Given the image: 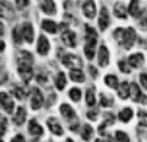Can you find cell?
Returning <instances> with one entry per match:
<instances>
[{"instance_id": "cell-22", "label": "cell", "mask_w": 147, "mask_h": 142, "mask_svg": "<svg viewBox=\"0 0 147 142\" xmlns=\"http://www.w3.org/2000/svg\"><path fill=\"white\" fill-rule=\"evenodd\" d=\"M86 40H87V43L94 44V46H96V43H97V33H96V30H94L93 27H90V26H86Z\"/></svg>"}, {"instance_id": "cell-31", "label": "cell", "mask_w": 147, "mask_h": 142, "mask_svg": "<svg viewBox=\"0 0 147 142\" xmlns=\"http://www.w3.org/2000/svg\"><path fill=\"white\" fill-rule=\"evenodd\" d=\"M86 102L89 107H94L96 104V95H94V88H89L86 93Z\"/></svg>"}, {"instance_id": "cell-2", "label": "cell", "mask_w": 147, "mask_h": 142, "mask_svg": "<svg viewBox=\"0 0 147 142\" xmlns=\"http://www.w3.org/2000/svg\"><path fill=\"white\" fill-rule=\"evenodd\" d=\"M136 41V31L133 27H129V29H124V36H123V41H121V46L124 48H131L133 44Z\"/></svg>"}, {"instance_id": "cell-20", "label": "cell", "mask_w": 147, "mask_h": 142, "mask_svg": "<svg viewBox=\"0 0 147 142\" xmlns=\"http://www.w3.org/2000/svg\"><path fill=\"white\" fill-rule=\"evenodd\" d=\"M27 129H29V132H30L33 137H40V135L43 134V128L37 124V121H36V119H32V121L29 122Z\"/></svg>"}, {"instance_id": "cell-26", "label": "cell", "mask_w": 147, "mask_h": 142, "mask_svg": "<svg viewBox=\"0 0 147 142\" xmlns=\"http://www.w3.org/2000/svg\"><path fill=\"white\" fill-rule=\"evenodd\" d=\"M104 83H106V85L110 87V88H114V90L119 88V78H117L114 74L106 75V77H104Z\"/></svg>"}, {"instance_id": "cell-35", "label": "cell", "mask_w": 147, "mask_h": 142, "mask_svg": "<svg viewBox=\"0 0 147 142\" xmlns=\"http://www.w3.org/2000/svg\"><path fill=\"white\" fill-rule=\"evenodd\" d=\"M100 105H101V107H106V108H107V107H111V105H113V99H111L109 95L101 93V94H100Z\"/></svg>"}, {"instance_id": "cell-6", "label": "cell", "mask_w": 147, "mask_h": 142, "mask_svg": "<svg viewBox=\"0 0 147 142\" xmlns=\"http://www.w3.org/2000/svg\"><path fill=\"white\" fill-rule=\"evenodd\" d=\"M0 107H1L7 114H11V112L14 111V102H13V99L9 97V94L0 93Z\"/></svg>"}, {"instance_id": "cell-15", "label": "cell", "mask_w": 147, "mask_h": 142, "mask_svg": "<svg viewBox=\"0 0 147 142\" xmlns=\"http://www.w3.org/2000/svg\"><path fill=\"white\" fill-rule=\"evenodd\" d=\"M47 127L54 135H57V137L63 135V128H61V125L59 124V121L56 118H49L47 119Z\"/></svg>"}, {"instance_id": "cell-46", "label": "cell", "mask_w": 147, "mask_h": 142, "mask_svg": "<svg viewBox=\"0 0 147 142\" xmlns=\"http://www.w3.org/2000/svg\"><path fill=\"white\" fill-rule=\"evenodd\" d=\"M89 71H90V74H92V77H93V78H96V77H97V70H96V67L89 65Z\"/></svg>"}, {"instance_id": "cell-4", "label": "cell", "mask_w": 147, "mask_h": 142, "mask_svg": "<svg viewBox=\"0 0 147 142\" xmlns=\"http://www.w3.org/2000/svg\"><path fill=\"white\" fill-rule=\"evenodd\" d=\"M130 97L134 102H142V104H146L147 98L144 94H142V90L140 87L136 84V83H131L130 84Z\"/></svg>"}, {"instance_id": "cell-10", "label": "cell", "mask_w": 147, "mask_h": 142, "mask_svg": "<svg viewBox=\"0 0 147 142\" xmlns=\"http://www.w3.org/2000/svg\"><path fill=\"white\" fill-rule=\"evenodd\" d=\"M110 24V17H109V11L106 7H101L100 10V16H98V27L101 31H104Z\"/></svg>"}, {"instance_id": "cell-8", "label": "cell", "mask_w": 147, "mask_h": 142, "mask_svg": "<svg viewBox=\"0 0 147 142\" xmlns=\"http://www.w3.org/2000/svg\"><path fill=\"white\" fill-rule=\"evenodd\" d=\"M43 102H45V98H43L42 91L39 88H34L33 90V94H32V102H30L32 108L33 109H40L42 105H43Z\"/></svg>"}, {"instance_id": "cell-34", "label": "cell", "mask_w": 147, "mask_h": 142, "mask_svg": "<svg viewBox=\"0 0 147 142\" xmlns=\"http://www.w3.org/2000/svg\"><path fill=\"white\" fill-rule=\"evenodd\" d=\"M11 36H13V40H14V43H16V44H20V43H22V40H23L22 27H14V29H13V33H11Z\"/></svg>"}, {"instance_id": "cell-41", "label": "cell", "mask_w": 147, "mask_h": 142, "mask_svg": "<svg viewBox=\"0 0 147 142\" xmlns=\"http://www.w3.org/2000/svg\"><path fill=\"white\" fill-rule=\"evenodd\" d=\"M6 128H7V121H6L4 117L0 115V137L6 132Z\"/></svg>"}, {"instance_id": "cell-28", "label": "cell", "mask_w": 147, "mask_h": 142, "mask_svg": "<svg viewBox=\"0 0 147 142\" xmlns=\"http://www.w3.org/2000/svg\"><path fill=\"white\" fill-rule=\"evenodd\" d=\"M70 78L74 83H84V80H86V77H84L82 70H71L70 71Z\"/></svg>"}, {"instance_id": "cell-30", "label": "cell", "mask_w": 147, "mask_h": 142, "mask_svg": "<svg viewBox=\"0 0 147 142\" xmlns=\"http://www.w3.org/2000/svg\"><path fill=\"white\" fill-rule=\"evenodd\" d=\"M64 87H66V75H64V73H59L57 78H56V88L59 91H61V90H64Z\"/></svg>"}, {"instance_id": "cell-39", "label": "cell", "mask_w": 147, "mask_h": 142, "mask_svg": "<svg viewBox=\"0 0 147 142\" xmlns=\"http://www.w3.org/2000/svg\"><path fill=\"white\" fill-rule=\"evenodd\" d=\"M114 39H116V41L119 43V44H121V41H123V36H124V29H121V27H119L116 31H114Z\"/></svg>"}, {"instance_id": "cell-9", "label": "cell", "mask_w": 147, "mask_h": 142, "mask_svg": "<svg viewBox=\"0 0 147 142\" xmlns=\"http://www.w3.org/2000/svg\"><path fill=\"white\" fill-rule=\"evenodd\" d=\"M83 13L87 19H94L96 17V13H97V9H96V3L93 0H86L83 3Z\"/></svg>"}, {"instance_id": "cell-19", "label": "cell", "mask_w": 147, "mask_h": 142, "mask_svg": "<svg viewBox=\"0 0 147 142\" xmlns=\"http://www.w3.org/2000/svg\"><path fill=\"white\" fill-rule=\"evenodd\" d=\"M114 16L119 17V19H121V20L127 19V10H126V6L121 1H117L114 4Z\"/></svg>"}, {"instance_id": "cell-36", "label": "cell", "mask_w": 147, "mask_h": 142, "mask_svg": "<svg viewBox=\"0 0 147 142\" xmlns=\"http://www.w3.org/2000/svg\"><path fill=\"white\" fill-rule=\"evenodd\" d=\"M69 97H70L74 102H77V101H80V98H82V91H80L79 88H71V90L69 91Z\"/></svg>"}, {"instance_id": "cell-18", "label": "cell", "mask_w": 147, "mask_h": 142, "mask_svg": "<svg viewBox=\"0 0 147 142\" xmlns=\"http://www.w3.org/2000/svg\"><path fill=\"white\" fill-rule=\"evenodd\" d=\"M117 93H119V97L121 99H127L130 97V84L127 81H123L121 84H119Z\"/></svg>"}, {"instance_id": "cell-21", "label": "cell", "mask_w": 147, "mask_h": 142, "mask_svg": "<svg viewBox=\"0 0 147 142\" xmlns=\"http://www.w3.org/2000/svg\"><path fill=\"white\" fill-rule=\"evenodd\" d=\"M17 63L19 64H33V55L29 51H20L17 55Z\"/></svg>"}, {"instance_id": "cell-51", "label": "cell", "mask_w": 147, "mask_h": 142, "mask_svg": "<svg viewBox=\"0 0 147 142\" xmlns=\"http://www.w3.org/2000/svg\"><path fill=\"white\" fill-rule=\"evenodd\" d=\"M94 142H103V141H101V139H97V141H94Z\"/></svg>"}, {"instance_id": "cell-27", "label": "cell", "mask_w": 147, "mask_h": 142, "mask_svg": "<svg viewBox=\"0 0 147 142\" xmlns=\"http://www.w3.org/2000/svg\"><path fill=\"white\" fill-rule=\"evenodd\" d=\"M131 118H133V109L131 108H123L119 112V119L121 122H129Z\"/></svg>"}, {"instance_id": "cell-16", "label": "cell", "mask_w": 147, "mask_h": 142, "mask_svg": "<svg viewBox=\"0 0 147 142\" xmlns=\"http://www.w3.org/2000/svg\"><path fill=\"white\" fill-rule=\"evenodd\" d=\"M60 114L66 119H76V112L69 104H61L60 105Z\"/></svg>"}, {"instance_id": "cell-38", "label": "cell", "mask_w": 147, "mask_h": 142, "mask_svg": "<svg viewBox=\"0 0 147 142\" xmlns=\"http://www.w3.org/2000/svg\"><path fill=\"white\" fill-rule=\"evenodd\" d=\"M114 137H116V139H117L119 142H130L129 135H127L126 132H123V131H117Z\"/></svg>"}, {"instance_id": "cell-33", "label": "cell", "mask_w": 147, "mask_h": 142, "mask_svg": "<svg viewBox=\"0 0 147 142\" xmlns=\"http://www.w3.org/2000/svg\"><path fill=\"white\" fill-rule=\"evenodd\" d=\"M11 94L14 95L17 99H23V98H26L27 91H26V88H22V87H14V88L11 90Z\"/></svg>"}, {"instance_id": "cell-48", "label": "cell", "mask_w": 147, "mask_h": 142, "mask_svg": "<svg viewBox=\"0 0 147 142\" xmlns=\"http://www.w3.org/2000/svg\"><path fill=\"white\" fill-rule=\"evenodd\" d=\"M11 142H26V141H24L23 135H16V137L11 139Z\"/></svg>"}, {"instance_id": "cell-52", "label": "cell", "mask_w": 147, "mask_h": 142, "mask_svg": "<svg viewBox=\"0 0 147 142\" xmlns=\"http://www.w3.org/2000/svg\"><path fill=\"white\" fill-rule=\"evenodd\" d=\"M67 142H71V141H70V139H67Z\"/></svg>"}, {"instance_id": "cell-3", "label": "cell", "mask_w": 147, "mask_h": 142, "mask_svg": "<svg viewBox=\"0 0 147 142\" xmlns=\"http://www.w3.org/2000/svg\"><path fill=\"white\" fill-rule=\"evenodd\" d=\"M0 17L1 19H6V20H11L14 17V9L6 0H1L0 1Z\"/></svg>"}, {"instance_id": "cell-32", "label": "cell", "mask_w": 147, "mask_h": 142, "mask_svg": "<svg viewBox=\"0 0 147 142\" xmlns=\"http://www.w3.org/2000/svg\"><path fill=\"white\" fill-rule=\"evenodd\" d=\"M94 44H90V43H87L86 46H84V55L87 57V60H93L94 58V55H96V53H94Z\"/></svg>"}, {"instance_id": "cell-40", "label": "cell", "mask_w": 147, "mask_h": 142, "mask_svg": "<svg viewBox=\"0 0 147 142\" xmlns=\"http://www.w3.org/2000/svg\"><path fill=\"white\" fill-rule=\"evenodd\" d=\"M119 68H120V71L121 73H124V74H130V65H129V63H126V61H119Z\"/></svg>"}, {"instance_id": "cell-1", "label": "cell", "mask_w": 147, "mask_h": 142, "mask_svg": "<svg viewBox=\"0 0 147 142\" xmlns=\"http://www.w3.org/2000/svg\"><path fill=\"white\" fill-rule=\"evenodd\" d=\"M61 63H63L66 67L71 68V70H80L82 65H83L80 57H77V55H74V54H64V55L61 57Z\"/></svg>"}, {"instance_id": "cell-43", "label": "cell", "mask_w": 147, "mask_h": 142, "mask_svg": "<svg viewBox=\"0 0 147 142\" xmlns=\"http://www.w3.org/2000/svg\"><path fill=\"white\" fill-rule=\"evenodd\" d=\"M140 84H142L143 88L147 90V74L146 73H142V74H140Z\"/></svg>"}, {"instance_id": "cell-47", "label": "cell", "mask_w": 147, "mask_h": 142, "mask_svg": "<svg viewBox=\"0 0 147 142\" xmlns=\"http://www.w3.org/2000/svg\"><path fill=\"white\" fill-rule=\"evenodd\" d=\"M6 80H7V74H6V71H0V85H1Z\"/></svg>"}, {"instance_id": "cell-14", "label": "cell", "mask_w": 147, "mask_h": 142, "mask_svg": "<svg viewBox=\"0 0 147 142\" xmlns=\"http://www.w3.org/2000/svg\"><path fill=\"white\" fill-rule=\"evenodd\" d=\"M50 50V43L45 36H40L37 40V53L40 55H46Z\"/></svg>"}, {"instance_id": "cell-25", "label": "cell", "mask_w": 147, "mask_h": 142, "mask_svg": "<svg viewBox=\"0 0 147 142\" xmlns=\"http://www.w3.org/2000/svg\"><path fill=\"white\" fill-rule=\"evenodd\" d=\"M42 27H43V30H46L50 34H54V33H57V30H59V26H57L53 20H43Z\"/></svg>"}, {"instance_id": "cell-50", "label": "cell", "mask_w": 147, "mask_h": 142, "mask_svg": "<svg viewBox=\"0 0 147 142\" xmlns=\"http://www.w3.org/2000/svg\"><path fill=\"white\" fill-rule=\"evenodd\" d=\"M4 48H6V44H4V41H1V40H0V51H3Z\"/></svg>"}, {"instance_id": "cell-7", "label": "cell", "mask_w": 147, "mask_h": 142, "mask_svg": "<svg viewBox=\"0 0 147 142\" xmlns=\"http://www.w3.org/2000/svg\"><path fill=\"white\" fill-rule=\"evenodd\" d=\"M97 60H98V65H100V67H107V65H109L110 54H109V48L106 47L104 44H101L100 48H98Z\"/></svg>"}, {"instance_id": "cell-23", "label": "cell", "mask_w": 147, "mask_h": 142, "mask_svg": "<svg viewBox=\"0 0 147 142\" xmlns=\"http://www.w3.org/2000/svg\"><path fill=\"white\" fill-rule=\"evenodd\" d=\"M42 10L46 14H50V16L56 14V4H54V1L53 0H45L42 3Z\"/></svg>"}, {"instance_id": "cell-29", "label": "cell", "mask_w": 147, "mask_h": 142, "mask_svg": "<svg viewBox=\"0 0 147 142\" xmlns=\"http://www.w3.org/2000/svg\"><path fill=\"white\" fill-rule=\"evenodd\" d=\"M92 137H93V128L89 124H84L83 128H82V138H83V141H90Z\"/></svg>"}, {"instance_id": "cell-24", "label": "cell", "mask_w": 147, "mask_h": 142, "mask_svg": "<svg viewBox=\"0 0 147 142\" xmlns=\"http://www.w3.org/2000/svg\"><path fill=\"white\" fill-rule=\"evenodd\" d=\"M129 13H130L133 17H136V19L142 14V10H140V1H139V0H131V1H130Z\"/></svg>"}, {"instance_id": "cell-42", "label": "cell", "mask_w": 147, "mask_h": 142, "mask_svg": "<svg viewBox=\"0 0 147 142\" xmlns=\"http://www.w3.org/2000/svg\"><path fill=\"white\" fill-rule=\"evenodd\" d=\"M139 117H140V125L146 127L147 125V114L144 111H139Z\"/></svg>"}, {"instance_id": "cell-11", "label": "cell", "mask_w": 147, "mask_h": 142, "mask_svg": "<svg viewBox=\"0 0 147 142\" xmlns=\"http://www.w3.org/2000/svg\"><path fill=\"white\" fill-rule=\"evenodd\" d=\"M61 40L63 43L67 46V47H76L77 41H76V33L71 31V30H66L63 34H61Z\"/></svg>"}, {"instance_id": "cell-53", "label": "cell", "mask_w": 147, "mask_h": 142, "mask_svg": "<svg viewBox=\"0 0 147 142\" xmlns=\"http://www.w3.org/2000/svg\"><path fill=\"white\" fill-rule=\"evenodd\" d=\"M0 142H3V141H1V139H0Z\"/></svg>"}, {"instance_id": "cell-12", "label": "cell", "mask_w": 147, "mask_h": 142, "mask_svg": "<svg viewBox=\"0 0 147 142\" xmlns=\"http://www.w3.org/2000/svg\"><path fill=\"white\" fill-rule=\"evenodd\" d=\"M22 34H23V39H24L27 43H33L34 30H33L32 23H24V24L22 26Z\"/></svg>"}, {"instance_id": "cell-13", "label": "cell", "mask_w": 147, "mask_h": 142, "mask_svg": "<svg viewBox=\"0 0 147 142\" xmlns=\"http://www.w3.org/2000/svg\"><path fill=\"white\" fill-rule=\"evenodd\" d=\"M129 65L130 67H134V68H140L143 64H144V55L142 53H136V54H131L127 60Z\"/></svg>"}, {"instance_id": "cell-5", "label": "cell", "mask_w": 147, "mask_h": 142, "mask_svg": "<svg viewBox=\"0 0 147 142\" xmlns=\"http://www.w3.org/2000/svg\"><path fill=\"white\" fill-rule=\"evenodd\" d=\"M17 70L24 83H29L33 78V64H19Z\"/></svg>"}, {"instance_id": "cell-45", "label": "cell", "mask_w": 147, "mask_h": 142, "mask_svg": "<svg viewBox=\"0 0 147 142\" xmlns=\"http://www.w3.org/2000/svg\"><path fill=\"white\" fill-rule=\"evenodd\" d=\"M27 4H29V0H16V6L19 9H24Z\"/></svg>"}, {"instance_id": "cell-37", "label": "cell", "mask_w": 147, "mask_h": 142, "mask_svg": "<svg viewBox=\"0 0 147 142\" xmlns=\"http://www.w3.org/2000/svg\"><path fill=\"white\" fill-rule=\"evenodd\" d=\"M139 27L142 29V30H147V14L144 11H142V14L139 16Z\"/></svg>"}, {"instance_id": "cell-49", "label": "cell", "mask_w": 147, "mask_h": 142, "mask_svg": "<svg viewBox=\"0 0 147 142\" xmlns=\"http://www.w3.org/2000/svg\"><path fill=\"white\" fill-rule=\"evenodd\" d=\"M3 34H4V26H3V24L0 23V37H1Z\"/></svg>"}, {"instance_id": "cell-44", "label": "cell", "mask_w": 147, "mask_h": 142, "mask_svg": "<svg viewBox=\"0 0 147 142\" xmlns=\"http://www.w3.org/2000/svg\"><path fill=\"white\" fill-rule=\"evenodd\" d=\"M97 117H98V112L96 111V109H93V111H89V112H87V118H89V119H92V121H96V119H97Z\"/></svg>"}, {"instance_id": "cell-17", "label": "cell", "mask_w": 147, "mask_h": 142, "mask_svg": "<svg viewBox=\"0 0 147 142\" xmlns=\"http://www.w3.org/2000/svg\"><path fill=\"white\" fill-rule=\"evenodd\" d=\"M24 121H26V109H24L23 107H19V108L16 109L14 115H13V122H14L16 125H22Z\"/></svg>"}]
</instances>
